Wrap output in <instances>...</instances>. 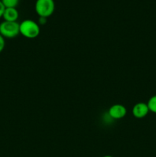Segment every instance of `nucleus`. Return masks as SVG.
<instances>
[{"label": "nucleus", "instance_id": "7", "mask_svg": "<svg viewBox=\"0 0 156 157\" xmlns=\"http://www.w3.org/2000/svg\"><path fill=\"white\" fill-rule=\"evenodd\" d=\"M147 104H148L149 111L156 113V95L151 97L149 98V100H148Z\"/></svg>", "mask_w": 156, "mask_h": 157}, {"label": "nucleus", "instance_id": "3", "mask_svg": "<svg viewBox=\"0 0 156 157\" xmlns=\"http://www.w3.org/2000/svg\"><path fill=\"white\" fill-rule=\"evenodd\" d=\"M19 34V23L17 21H3L0 23V35L4 38H14Z\"/></svg>", "mask_w": 156, "mask_h": 157}, {"label": "nucleus", "instance_id": "8", "mask_svg": "<svg viewBox=\"0 0 156 157\" xmlns=\"http://www.w3.org/2000/svg\"><path fill=\"white\" fill-rule=\"evenodd\" d=\"M5 8H16L19 0H1Z\"/></svg>", "mask_w": 156, "mask_h": 157}, {"label": "nucleus", "instance_id": "10", "mask_svg": "<svg viewBox=\"0 0 156 157\" xmlns=\"http://www.w3.org/2000/svg\"><path fill=\"white\" fill-rule=\"evenodd\" d=\"M5 6L4 5L2 4V1L0 0V18H2L3 15V13H4V11H5Z\"/></svg>", "mask_w": 156, "mask_h": 157}, {"label": "nucleus", "instance_id": "2", "mask_svg": "<svg viewBox=\"0 0 156 157\" xmlns=\"http://www.w3.org/2000/svg\"><path fill=\"white\" fill-rule=\"evenodd\" d=\"M35 8L39 17L48 18L54 12L55 2L54 0H36Z\"/></svg>", "mask_w": 156, "mask_h": 157}, {"label": "nucleus", "instance_id": "11", "mask_svg": "<svg viewBox=\"0 0 156 157\" xmlns=\"http://www.w3.org/2000/svg\"><path fill=\"white\" fill-rule=\"evenodd\" d=\"M47 21V18H44V17H40L39 18V24L44 25Z\"/></svg>", "mask_w": 156, "mask_h": 157}, {"label": "nucleus", "instance_id": "6", "mask_svg": "<svg viewBox=\"0 0 156 157\" xmlns=\"http://www.w3.org/2000/svg\"><path fill=\"white\" fill-rule=\"evenodd\" d=\"M18 16H19V13L16 8H6L2 18H4V21H17Z\"/></svg>", "mask_w": 156, "mask_h": 157}, {"label": "nucleus", "instance_id": "5", "mask_svg": "<svg viewBox=\"0 0 156 157\" xmlns=\"http://www.w3.org/2000/svg\"><path fill=\"white\" fill-rule=\"evenodd\" d=\"M149 112L148 104L143 102H139L135 104L132 108L133 116L138 119H142L145 117Z\"/></svg>", "mask_w": 156, "mask_h": 157}, {"label": "nucleus", "instance_id": "12", "mask_svg": "<svg viewBox=\"0 0 156 157\" xmlns=\"http://www.w3.org/2000/svg\"><path fill=\"white\" fill-rule=\"evenodd\" d=\"M103 157H113L112 156H103Z\"/></svg>", "mask_w": 156, "mask_h": 157}, {"label": "nucleus", "instance_id": "1", "mask_svg": "<svg viewBox=\"0 0 156 157\" xmlns=\"http://www.w3.org/2000/svg\"><path fill=\"white\" fill-rule=\"evenodd\" d=\"M19 31L24 38L33 39L39 35L40 26L33 20L25 19L19 24Z\"/></svg>", "mask_w": 156, "mask_h": 157}, {"label": "nucleus", "instance_id": "9", "mask_svg": "<svg viewBox=\"0 0 156 157\" xmlns=\"http://www.w3.org/2000/svg\"><path fill=\"white\" fill-rule=\"evenodd\" d=\"M5 45H6V42H5V38L0 35V53L3 51L5 48Z\"/></svg>", "mask_w": 156, "mask_h": 157}, {"label": "nucleus", "instance_id": "4", "mask_svg": "<svg viewBox=\"0 0 156 157\" xmlns=\"http://www.w3.org/2000/svg\"><path fill=\"white\" fill-rule=\"evenodd\" d=\"M127 110L123 105L116 104L110 107L109 109V116L114 120H119L123 118L126 115Z\"/></svg>", "mask_w": 156, "mask_h": 157}]
</instances>
